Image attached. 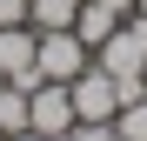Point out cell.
Here are the masks:
<instances>
[{
	"mask_svg": "<svg viewBox=\"0 0 147 141\" xmlns=\"http://www.w3.org/2000/svg\"><path fill=\"white\" fill-rule=\"evenodd\" d=\"M67 94H74V114H80V121H114V108H120V81L100 61H87L80 74L67 81Z\"/></svg>",
	"mask_w": 147,
	"mask_h": 141,
	"instance_id": "cell-1",
	"label": "cell"
},
{
	"mask_svg": "<svg viewBox=\"0 0 147 141\" xmlns=\"http://www.w3.org/2000/svg\"><path fill=\"white\" fill-rule=\"evenodd\" d=\"M34 61H40V81H74V74H80V67L94 61V47L74 34V27H54V34H40Z\"/></svg>",
	"mask_w": 147,
	"mask_h": 141,
	"instance_id": "cell-2",
	"label": "cell"
},
{
	"mask_svg": "<svg viewBox=\"0 0 147 141\" xmlns=\"http://www.w3.org/2000/svg\"><path fill=\"white\" fill-rule=\"evenodd\" d=\"M34 47H40V34L20 20V27H0V81H13V87H40V61H34Z\"/></svg>",
	"mask_w": 147,
	"mask_h": 141,
	"instance_id": "cell-3",
	"label": "cell"
},
{
	"mask_svg": "<svg viewBox=\"0 0 147 141\" xmlns=\"http://www.w3.org/2000/svg\"><path fill=\"white\" fill-rule=\"evenodd\" d=\"M80 114H74V94H67V81H40L34 94H27V128L34 134H67Z\"/></svg>",
	"mask_w": 147,
	"mask_h": 141,
	"instance_id": "cell-4",
	"label": "cell"
},
{
	"mask_svg": "<svg viewBox=\"0 0 147 141\" xmlns=\"http://www.w3.org/2000/svg\"><path fill=\"white\" fill-rule=\"evenodd\" d=\"M94 61H100L114 81H147V54L134 47V34H127V27H114L100 47H94Z\"/></svg>",
	"mask_w": 147,
	"mask_h": 141,
	"instance_id": "cell-5",
	"label": "cell"
},
{
	"mask_svg": "<svg viewBox=\"0 0 147 141\" xmlns=\"http://www.w3.org/2000/svg\"><path fill=\"white\" fill-rule=\"evenodd\" d=\"M120 20H127V14H114V7H100V0H80V14H74V34H80L87 47H100L114 27H120Z\"/></svg>",
	"mask_w": 147,
	"mask_h": 141,
	"instance_id": "cell-6",
	"label": "cell"
},
{
	"mask_svg": "<svg viewBox=\"0 0 147 141\" xmlns=\"http://www.w3.org/2000/svg\"><path fill=\"white\" fill-rule=\"evenodd\" d=\"M0 134H27V87H13V81H0Z\"/></svg>",
	"mask_w": 147,
	"mask_h": 141,
	"instance_id": "cell-7",
	"label": "cell"
},
{
	"mask_svg": "<svg viewBox=\"0 0 147 141\" xmlns=\"http://www.w3.org/2000/svg\"><path fill=\"white\" fill-rule=\"evenodd\" d=\"M114 134L120 141H147V94H134V101L114 108Z\"/></svg>",
	"mask_w": 147,
	"mask_h": 141,
	"instance_id": "cell-8",
	"label": "cell"
},
{
	"mask_svg": "<svg viewBox=\"0 0 147 141\" xmlns=\"http://www.w3.org/2000/svg\"><path fill=\"white\" fill-rule=\"evenodd\" d=\"M67 141H120V134H114V121H74Z\"/></svg>",
	"mask_w": 147,
	"mask_h": 141,
	"instance_id": "cell-9",
	"label": "cell"
},
{
	"mask_svg": "<svg viewBox=\"0 0 147 141\" xmlns=\"http://www.w3.org/2000/svg\"><path fill=\"white\" fill-rule=\"evenodd\" d=\"M27 20V0H0V27H20Z\"/></svg>",
	"mask_w": 147,
	"mask_h": 141,
	"instance_id": "cell-10",
	"label": "cell"
},
{
	"mask_svg": "<svg viewBox=\"0 0 147 141\" xmlns=\"http://www.w3.org/2000/svg\"><path fill=\"white\" fill-rule=\"evenodd\" d=\"M13 141H67V134H34V128H27V134H13Z\"/></svg>",
	"mask_w": 147,
	"mask_h": 141,
	"instance_id": "cell-11",
	"label": "cell"
},
{
	"mask_svg": "<svg viewBox=\"0 0 147 141\" xmlns=\"http://www.w3.org/2000/svg\"><path fill=\"white\" fill-rule=\"evenodd\" d=\"M100 7H114V14H134V0H100Z\"/></svg>",
	"mask_w": 147,
	"mask_h": 141,
	"instance_id": "cell-12",
	"label": "cell"
},
{
	"mask_svg": "<svg viewBox=\"0 0 147 141\" xmlns=\"http://www.w3.org/2000/svg\"><path fill=\"white\" fill-rule=\"evenodd\" d=\"M134 7H140V14H147V0H134Z\"/></svg>",
	"mask_w": 147,
	"mask_h": 141,
	"instance_id": "cell-13",
	"label": "cell"
},
{
	"mask_svg": "<svg viewBox=\"0 0 147 141\" xmlns=\"http://www.w3.org/2000/svg\"><path fill=\"white\" fill-rule=\"evenodd\" d=\"M0 141H7V134H0Z\"/></svg>",
	"mask_w": 147,
	"mask_h": 141,
	"instance_id": "cell-14",
	"label": "cell"
}]
</instances>
